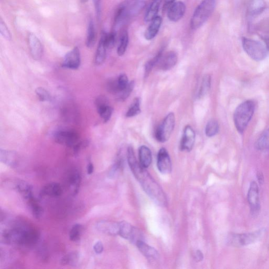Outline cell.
Segmentation results:
<instances>
[{"mask_svg":"<svg viewBox=\"0 0 269 269\" xmlns=\"http://www.w3.org/2000/svg\"><path fill=\"white\" fill-rule=\"evenodd\" d=\"M127 155L128 165L133 174L146 193L159 205H167V200L165 192L146 168L137 161L132 146L128 148Z\"/></svg>","mask_w":269,"mask_h":269,"instance_id":"6da1fadb","label":"cell"},{"mask_svg":"<svg viewBox=\"0 0 269 269\" xmlns=\"http://www.w3.org/2000/svg\"><path fill=\"white\" fill-rule=\"evenodd\" d=\"M1 241L6 244L31 245L38 239V232L29 225L15 222L1 231Z\"/></svg>","mask_w":269,"mask_h":269,"instance_id":"7a4b0ae2","label":"cell"},{"mask_svg":"<svg viewBox=\"0 0 269 269\" xmlns=\"http://www.w3.org/2000/svg\"><path fill=\"white\" fill-rule=\"evenodd\" d=\"M255 103L251 100L241 103L235 110L233 119L234 125L240 134H243L251 120L255 110Z\"/></svg>","mask_w":269,"mask_h":269,"instance_id":"3957f363","label":"cell"},{"mask_svg":"<svg viewBox=\"0 0 269 269\" xmlns=\"http://www.w3.org/2000/svg\"><path fill=\"white\" fill-rule=\"evenodd\" d=\"M265 228L243 233H231L228 235L227 242L234 247H241L250 245L262 240L266 233Z\"/></svg>","mask_w":269,"mask_h":269,"instance_id":"277c9868","label":"cell"},{"mask_svg":"<svg viewBox=\"0 0 269 269\" xmlns=\"http://www.w3.org/2000/svg\"><path fill=\"white\" fill-rule=\"evenodd\" d=\"M216 7L215 0H203L195 9L191 21L193 30L200 28L214 12Z\"/></svg>","mask_w":269,"mask_h":269,"instance_id":"5b68a950","label":"cell"},{"mask_svg":"<svg viewBox=\"0 0 269 269\" xmlns=\"http://www.w3.org/2000/svg\"><path fill=\"white\" fill-rule=\"evenodd\" d=\"M242 45L244 51L252 59L260 61L266 58L268 50L266 45L244 37L242 38Z\"/></svg>","mask_w":269,"mask_h":269,"instance_id":"8992f818","label":"cell"},{"mask_svg":"<svg viewBox=\"0 0 269 269\" xmlns=\"http://www.w3.org/2000/svg\"><path fill=\"white\" fill-rule=\"evenodd\" d=\"M176 119L173 113H170L163 120L156 130L155 137L158 142H167L172 135L175 126Z\"/></svg>","mask_w":269,"mask_h":269,"instance_id":"52a82bcc","label":"cell"},{"mask_svg":"<svg viewBox=\"0 0 269 269\" xmlns=\"http://www.w3.org/2000/svg\"><path fill=\"white\" fill-rule=\"evenodd\" d=\"M54 141L68 148H73L80 142L77 134L71 130H59L53 134Z\"/></svg>","mask_w":269,"mask_h":269,"instance_id":"ba28073f","label":"cell"},{"mask_svg":"<svg viewBox=\"0 0 269 269\" xmlns=\"http://www.w3.org/2000/svg\"><path fill=\"white\" fill-rule=\"evenodd\" d=\"M247 199L252 215L258 214L261 208L259 188L258 184L255 181L250 184Z\"/></svg>","mask_w":269,"mask_h":269,"instance_id":"9c48e42d","label":"cell"},{"mask_svg":"<svg viewBox=\"0 0 269 269\" xmlns=\"http://www.w3.org/2000/svg\"><path fill=\"white\" fill-rule=\"evenodd\" d=\"M95 103L97 112L104 123H108L112 116L113 109L109 105L107 98L103 95L100 96L97 98Z\"/></svg>","mask_w":269,"mask_h":269,"instance_id":"30bf717a","label":"cell"},{"mask_svg":"<svg viewBox=\"0 0 269 269\" xmlns=\"http://www.w3.org/2000/svg\"><path fill=\"white\" fill-rule=\"evenodd\" d=\"M80 54L77 47H75L72 50L65 55L62 67L65 69L77 70L80 65Z\"/></svg>","mask_w":269,"mask_h":269,"instance_id":"8fae6325","label":"cell"},{"mask_svg":"<svg viewBox=\"0 0 269 269\" xmlns=\"http://www.w3.org/2000/svg\"><path fill=\"white\" fill-rule=\"evenodd\" d=\"M119 234L123 238L136 242L140 239L141 234L138 232L136 228L126 222L119 223Z\"/></svg>","mask_w":269,"mask_h":269,"instance_id":"7c38bea8","label":"cell"},{"mask_svg":"<svg viewBox=\"0 0 269 269\" xmlns=\"http://www.w3.org/2000/svg\"><path fill=\"white\" fill-rule=\"evenodd\" d=\"M157 167L162 174H167L172 172V161L167 151L165 148H161L158 152Z\"/></svg>","mask_w":269,"mask_h":269,"instance_id":"4fadbf2b","label":"cell"},{"mask_svg":"<svg viewBox=\"0 0 269 269\" xmlns=\"http://www.w3.org/2000/svg\"><path fill=\"white\" fill-rule=\"evenodd\" d=\"M195 140V134L193 129L190 125L186 126L184 130L180 150L182 151L191 152L193 148Z\"/></svg>","mask_w":269,"mask_h":269,"instance_id":"5bb4252c","label":"cell"},{"mask_svg":"<svg viewBox=\"0 0 269 269\" xmlns=\"http://www.w3.org/2000/svg\"><path fill=\"white\" fill-rule=\"evenodd\" d=\"M167 9L169 20L176 22L183 18L186 12V7L183 2L178 1L171 4Z\"/></svg>","mask_w":269,"mask_h":269,"instance_id":"9a60e30c","label":"cell"},{"mask_svg":"<svg viewBox=\"0 0 269 269\" xmlns=\"http://www.w3.org/2000/svg\"><path fill=\"white\" fill-rule=\"evenodd\" d=\"M28 44L32 58L36 60L41 59L43 48L38 37L34 34H30L28 38Z\"/></svg>","mask_w":269,"mask_h":269,"instance_id":"2e32d148","label":"cell"},{"mask_svg":"<svg viewBox=\"0 0 269 269\" xmlns=\"http://www.w3.org/2000/svg\"><path fill=\"white\" fill-rule=\"evenodd\" d=\"M0 160L4 164L14 168L17 167L20 158L18 154L15 152L1 149Z\"/></svg>","mask_w":269,"mask_h":269,"instance_id":"e0dca14e","label":"cell"},{"mask_svg":"<svg viewBox=\"0 0 269 269\" xmlns=\"http://www.w3.org/2000/svg\"><path fill=\"white\" fill-rule=\"evenodd\" d=\"M96 228L98 231L110 235H116L119 234V223L101 221L97 223Z\"/></svg>","mask_w":269,"mask_h":269,"instance_id":"ac0fdd59","label":"cell"},{"mask_svg":"<svg viewBox=\"0 0 269 269\" xmlns=\"http://www.w3.org/2000/svg\"><path fill=\"white\" fill-rule=\"evenodd\" d=\"M265 0H250L247 7V13L249 17L254 18L262 14L266 9Z\"/></svg>","mask_w":269,"mask_h":269,"instance_id":"d6986e66","label":"cell"},{"mask_svg":"<svg viewBox=\"0 0 269 269\" xmlns=\"http://www.w3.org/2000/svg\"><path fill=\"white\" fill-rule=\"evenodd\" d=\"M177 61V54L174 51H170L165 55L163 54L158 64L161 70L168 71L175 66Z\"/></svg>","mask_w":269,"mask_h":269,"instance_id":"ffe728a7","label":"cell"},{"mask_svg":"<svg viewBox=\"0 0 269 269\" xmlns=\"http://www.w3.org/2000/svg\"><path fill=\"white\" fill-rule=\"evenodd\" d=\"M136 243L141 253L149 260L155 261L159 259L158 252L154 248L150 246L142 240H138Z\"/></svg>","mask_w":269,"mask_h":269,"instance_id":"44dd1931","label":"cell"},{"mask_svg":"<svg viewBox=\"0 0 269 269\" xmlns=\"http://www.w3.org/2000/svg\"><path fill=\"white\" fill-rule=\"evenodd\" d=\"M62 188L61 185L57 183H52L46 185L40 192L41 196L58 197L62 194Z\"/></svg>","mask_w":269,"mask_h":269,"instance_id":"7402d4cb","label":"cell"},{"mask_svg":"<svg viewBox=\"0 0 269 269\" xmlns=\"http://www.w3.org/2000/svg\"><path fill=\"white\" fill-rule=\"evenodd\" d=\"M161 16H157L151 22L150 26L145 33V38L147 40H152L156 37L162 24Z\"/></svg>","mask_w":269,"mask_h":269,"instance_id":"603a6c76","label":"cell"},{"mask_svg":"<svg viewBox=\"0 0 269 269\" xmlns=\"http://www.w3.org/2000/svg\"><path fill=\"white\" fill-rule=\"evenodd\" d=\"M108 48L106 46L103 34H102L99 45H98L95 58V63L96 65H102L107 58Z\"/></svg>","mask_w":269,"mask_h":269,"instance_id":"cb8c5ba5","label":"cell"},{"mask_svg":"<svg viewBox=\"0 0 269 269\" xmlns=\"http://www.w3.org/2000/svg\"><path fill=\"white\" fill-rule=\"evenodd\" d=\"M15 189L22 195V197L28 200L32 197L33 187L28 183L20 181L15 184Z\"/></svg>","mask_w":269,"mask_h":269,"instance_id":"d4e9b609","label":"cell"},{"mask_svg":"<svg viewBox=\"0 0 269 269\" xmlns=\"http://www.w3.org/2000/svg\"><path fill=\"white\" fill-rule=\"evenodd\" d=\"M140 163L145 168H148L152 161V154L150 149L148 147L143 145L139 149Z\"/></svg>","mask_w":269,"mask_h":269,"instance_id":"484cf974","label":"cell"},{"mask_svg":"<svg viewBox=\"0 0 269 269\" xmlns=\"http://www.w3.org/2000/svg\"><path fill=\"white\" fill-rule=\"evenodd\" d=\"M69 186L73 195H77L81 183V176L77 170L73 171L69 176Z\"/></svg>","mask_w":269,"mask_h":269,"instance_id":"4316f807","label":"cell"},{"mask_svg":"<svg viewBox=\"0 0 269 269\" xmlns=\"http://www.w3.org/2000/svg\"><path fill=\"white\" fill-rule=\"evenodd\" d=\"M161 3V0H153L145 15L144 20L145 22H151L158 16L157 14L160 9Z\"/></svg>","mask_w":269,"mask_h":269,"instance_id":"83f0119b","label":"cell"},{"mask_svg":"<svg viewBox=\"0 0 269 269\" xmlns=\"http://www.w3.org/2000/svg\"><path fill=\"white\" fill-rule=\"evenodd\" d=\"M96 42V32L92 20L89 21L87 30L86 45L88 48H92Z\"/></svg>","mask_w":269,"mask_h":269,"instance_id":"f1b7e54d","label":"cell"},{"mask_svg":"<svg viewBox=\"0 0 269 269\" xmlns=\"http://www.w3.org/2000/svg\"><path fill=\"white\" fill-rule=\"evenodd\" d=\"M164 48H161L157 54L153 59L147 62L145 65V78L148 77L153 69L158 65L163 55Z\"/></svg>","mask_w":269,"mask_h":269,"instance_id":"f546056e","label":"cell"},{"mask_svg":"<svg viewBox=\"0 0 269 269\" xmlns=\"http://www.w3.org/2000/svg\"><path fill=\"white\" fill-rule=\"evenodd\" d=\"M27 201L33 216L38 219L41 218L44 214V210L37 199L32 197Z\"/></svg>","mask_w":269,"mask_h":269,"instance_id":"4dcf8cb0","label":"cell"},{"mask_svg":"<svg viewBox=\"0 0 269 269\" xmlns=\"http://www.w3.org/2000/svg\"><path fill=\"white\" fill-rule=\"evenodd\" d=\"M79 260V254L77 251H73L62 257L60 264L63 266H76Z\"/></svg>","mask_w":269,"mask_h":269,"instance_id":"1f68e13d","label":"cell"},{"mask_svg":"<svg viewBox=\"0 0 269 269\" xmlns=\"http://www.w3.org/2000/svg\"><path fill=\"white\" fill-rule=\"evenodd\" d=\"M255 148L259 151L269 150V128L259 137L256 141Z\"/></svg>","mask_w":269,"mask_h":269,"instance_id":"d6a6232c","label":"cell"},{"mask_svg":"<svg viewBox=\"0 0 269 269\" xmlns=\"http://www.w3.org/2000/svg\"><path fill=\"white\" fill-rule=\"evenodd\" d=\"M145 5L146 2L143 1V0H138V1L132 4H127V11L129 18H132L133 16L139 14L144 9Z\"/></svg>","mask_w":269,"mask_h":269,"instance_id":"836d02e7","label":"cell"},{"mask_svg":"<svg viewBox=\"0 0 269 269\" xmlns=\"http://www.w3.org/2000/svg\"><path fill=\"white\" fill-rule=\"evenodd\" d=\"M129 43V37L127 31L122 32L120 38L119 44L117 48V54L119 56L125 54Z\"/></svg>","mask_w":269,"mask_h":269,"instance_id":"e575fe53","label":"cell"},{"mask_svg":"<svg viewBox=\"0 0 269 269\" xmlns=\"http://www.w3.org/2000/svg\"><path fill=\"white\" fill-rule=\"evenodd\" d=\"M211 84V77L209 75H206L203 77L198 92L199 99L204 97L209 92Z\"/></svg>","mask_w":269,"mask_h":269,"instance_id":"d590c367","label":"cell"},{"mask_svg":"<svg viewBox=\"0 0 269 269\" xmlns=\"http://www.w3.org/2000/svg\"><path fill=\"white\" fill-rule=\"evenodd\" d=\"M140 107V99L138 97L135 98L126 114V117L130 118L138 115L141 113Z\"/></svg>","mask_w":269,"mask_h":269,"instance_id":"8d00e7d4","label":"cell"},{"mask_svg":"<svg viewBox=\"0 0 269 269\" xmlns=\"http://www.w3.org/2000/svg\"><path fill=\"white\" fill-rule=\"evenodd\" d=\"M219 130L218 121L215 119H211L208 122L205 129V133L207 137H212L216 135Z\"/></svg>","mask_w":269,"mask_h":269,"instance_id":"74e56055","label":"cell"},{"mask_svg":"<svg viewBox=\"0 0 269 269\" xmlns=\"http://www.w3.org/2000/svg\"><path fill=\"white\" fill-rule=\"evenodd\" d=\"M83 227L78 224L73 225L70 232V239L73 242H77L80 239L82 234Z\"/></svg>","mask_w":269,"mask_h":269,"instance_id":"f35d334b","label":"cell"},{"mask_svg":"<svg viewBox=\"0 0 269 269\" xmlns=\"http://www.w3.org/2000/svg\"><path fill=\"white\" fill-rule=\"evenodd\" d=\"M135 87L134 81H131L129 83L128 86L117 94V100L119 102H124L127 100L130 94L133 91Z\"/></svg>","mask_w":269,"mask_h":269,"instance_id":"ab89813d","label":"cell"},{"mask_svg":"<svg viewBox=\"0 0 269 269\" xmlns=\"http://www.w3.org/2000/svg\"><path fill=\"white\" fill-rule=\"evenodd\" d=\"M105 43L108 49L112 48L115 45L116 42V34L115 32H112L110 34L104 32Z\"/></svg>","mask_w":269,"mask_h":269,"instance_id":"60d3db41","label":"cell"},{"mask_svg":"<svg viewBox=\"0 0 269 269\" xmlns=\"http://www.w3.org/2000/svg\"><path fill=\"white\" fill-rule=\"evenodd\" d=\"M36 93L40 101L47 102L51 100L50 93L43 87H38L36 89Z\"/></svg>","mask_w":269,"mask_h":269,"instance_id":"b9f144b4","label":"cell"},{"mask_svg":"<svg viewBox=\"0 0 269 269\" xmlns=\"http://www.w3.org/2000/svg\"><path fill=\"white\" fill-rule=\"evenodd\" d=\"M0 32H1V34L4 38L9 40L11 39V33L2 19L0 21Z\"/></svg>","mask_w":269,"mask_h":269,"instance_id":"7bdbcfd3","label":"cell"},{"mask_svg":"<svg viewBox=\"0 0 269 269\" xmlns=\"http://www.w3.org/2000/svg\"><path fill=\"white\" fill-rule=\"evenodd\" d=\"M117 83L120 92L123 91L129 84V82L127 76L125 74L120 75L117 79Z\"/></svg>","mask_w":269,"mask_h":269,"instance_id":"ee69618b","label":"cell"},{"mask_svg":"<svg viewBox=\"0 0 269 269\" xmlns=\"http://www.w3.org/2000/svg\"><path fill=\"white\" fill-rule=\"evenodd\" d=\"M256 28L258 30L269 34V18L260 22Z\"/></svg>","mask_w":269,"mask_h":269,"instance_id":"f6af8a7d","label":"cell"},{"mask_svg":"<svg viewBox=\"0 0 269 269\" xmlns=\"http://www.w3.org/2000/svg\"><path fill=\"white\" fill-rule=\"evenodd\" d=\"M97 17L100 19L101 15V0H93Z\"/></svg>","mask_w":269,"mask_h":269,"instance_id":"bcb514c9","label":"cell"},{"mask_svg":"<svg viewBox=\"0 0 269 269\" xmlns=\"http://www.w3.org/2000/svg\"><path fill=\"white\" fill-rule=\"evenodd\" d=\"M93 249L96 254L100 255L102 254L104 251L103 243L100 241L96 242L94 245Z\"/></svg>","mask_w":269,"mask_h":269,"instance_id":"7dc6e473","label":"cell"},{"mask_svg":"<svg viewBox=\"0 0 269 269\" xmlns=\"http://www.w3.org/2000/svg\"><path fill=\"white\" fill-rule=\"evenodd\" d=\"M194 257L196 262H200L203 259V255L201 251L197 250L195 252Z\"/></svg>","mask_w":269,"mask_h":269,"instance_id":"c3c4849f","label":"cell"},{"mask_svg":"<svg viewBox=\"0 0 269 269\" xmlns=\"http://www.w3.org/2000/svg\"><path fill=\"white\" fill-rule=\"evenodd\" d=\"M257 178L260 185H263L265 183V178L262 172H258L257 174Z\"/></svg>","mask_w":269,"mask_h":269,"instance_id":"681fc988","label":"cell"},{"mask_svg":"<svg viewBox=\"0 0 269 269\" xmlns=\"http://www.w3.org/2000/svg\"><path fill=\"white\" fill-rule=\"evenodd\" d=\"M94 166L92 162H89L87 166V173L88 175H91L93 173Z\"/></svg>","mask_w":269,"mask_h":269,"instance_id":"f907efd6","label":"cell"},{"mask_svg":"<svg viewBox=\"0 0 269 269\" xmlns=\"http://www.w3.org/2000/svg\"><path fill=\"white\" fill-rule=\"evenodd\" d=\"M176 0H167L165 6L166 8H168L171 4H172L173 3L175 2Z\"/></svg>","mask_w":269,"mask_h":269,"instance_id":"816d5d0a","label":"cell"},{"mask_svg":"<svg viewBox=\"0 0 269 269\" xmlns=\"http://www.w3.org/2000/svg\"><path fill=\"white\" fill-rule=\"evenodd\" d=\"M264 39L268 50L269 51V38H265Z\"/></svg>","mask_w":269,"mask_h":269,"instance_id":"f5cc1de1","label":"cell"},{"mask_svg":"<svg viewBox=\"0 0 269 269\" xmlns=\"http://www.w3.org/2000/svg\"><path fill=\"white\" fill-rule=\"evenodd\" d=\"M88 1V0H80V1L82 3H86Z\"/></svg>","mask_w":269,"mask_h":269,"instance_id":"db71d44e","label":"cell"}]
</instances>
